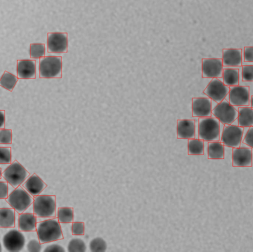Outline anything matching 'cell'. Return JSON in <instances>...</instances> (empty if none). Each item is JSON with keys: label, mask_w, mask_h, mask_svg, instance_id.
<instances>
[{"label": "cell", "mask_w": 253, "mask_h": 252, "mask_svg": "<svg viewBox=\"0 0 253 252\" xmlns=\"http://www.w3.org/2000/svg\"><path fill=\"white\" fill-rule=\"evenodd\" d=\"M29 176L26 169L17 161L11 163L2 173L4 180L15 189L20 186Z\"/></svg>", "instance_id": "cell-6"}, {"label": "cell", "mask_w": 253, "mask_h": 252, "mask_svg": "<svg viewBox=\"0 0 253 252\" xmlns=\"http://www.w3.org/2000/svg\"><path fill=\"white\" fill-rule=\"evenodd\" d=\"M40 77L55 78L62 77V59L58 56H47L40 62Z\"/></svg>", "instance_id": "cell-4"}, {"label": "cell", "mask_w": 253, "mask_h": 252, "mask_svg": "<svg viewBox=\"0 0 253 252\" xmlns=\"http://www.w3.org/2000/svg\"><path fill=\"white\" fill-rule=\"evenodd\" d=\"M212 112L211 100L207 98H195L193 99V116L207 118Z\"/></svg>", "instance_id": "cell-15"}, {"label": "cell", "mask_w": 253, "mask_h": 252, "mask_svg": "<svg viewBox=\"0 0 253 252\" xmlns=\"http://www.w3.org/2000/svg\"><path fill=\"white\" fill-rule=\"evenodd\" d=\"M199 139L206 142L219 140L220 125L218 118H201L199 124Z\"/></svg>", "instance_id": "cell-5"}, {"label": "cell", "mask_w": 253, "mask_h": 252, "mask_svg": "<svg viewBox=\"0 0 253 252\" xmlns=\"http://www.w3.org/2000/svg\"><path fill=\"white\" fill-rule=\"evenodd\" d=\"M5 122V112L4 110H0V129L3 128Z\"/></svg>", "instance_id": "cell-40"}, {"label": "cell", "mask_w": 253, "mask_h": 252, "mask_svg": "<svg viewBox=\"0 0 253 252\" xmlns=\"http://www.w3.org/2000/svg\"><path fill=\"white\" fill-rule=\"evenodd\" d=\"M204 153H205V144H204V142L193 139L189 141V155H203Z\"/></svg>", "instance_id": "cell-26"}, {"label": "cell", "mask_w": 253, "mask_h": 252, "mask_svg": "<svg viewBox=\"0 0 253 252\" xmlns=\"http://www.w3.org/2000/svg\"><path fill=\"white\" fill-rule=\"evenodd\" d=\"M253 152L248 148H234L233 151V166L234 167H251Z\"/></svg>", "instance_id": "cell-14"}, {"label": "cell", "mask_w": 253, "mask_h": 252, "mask_svg": "<svg viewBox=\"0 0 253 252\" xmlns=\"http://www.w3.org/2000/svg\"><path fill=\"white\" fill-rule=\"evenodd\" d=\"M11 162V149L0 147V164H10Z\"/></svg>", "instance_id": "cell-31"}, {"label": "cell", "mask_w": 253, "mask_h": 252, "mask_svg": "<svg viewBox=\"0 0 253 252\" xmlns=\"http://www.w3.org/2000/svg\"><path fill=\"white\" fill-rule=\"evenodd\" d=\"M223 62L220 59H204L202 75L204 78H218L222 75Z\"/></svg>", "instance_id": "cell-12"}, {"label": "cell", "mask_w": 253, "mask_h": 252, "mask_svg": "<svg viewBox=\"0 0 253 252\" xmlns=\"http://www.w3.org/2000/svg\"><path fill=\"white\" fill-rule=\"evenodd\" d=\"M245 61L253 62V47H245Z\"/></svg>", "instance_id": "cell-39"}, {"label": "cell", "mask_w": 253, "mask_h": 252, "mask_svg": "<svg viewBox=\"0 0 253 252\" xmlns=\"http://www.w3.org/2000/svg\"><path fill=\"white\" fill-rule=\"evenodd\" d=\"M230 89L218 78H214L208 84L204 93L215 102H222L228 94Z\"/></svg>", "instance_id": "cell-10"}, {"label": "cell", "mask_w": 253, "mask_h": 252, "mask_svg": "<svg viewBox=\"0 0 253 252\" xmlns=\"http://www.w3.org/2000/svg\"><path fill=\"white\" fill-rule=\"evenodd\" d=\"M243 132L242 127L227 126L223 130L221 142L229 147L238 148L240 146Z\"/></svg>", "instance_id": "cell-9"}, {"label": "cell", "mask_w": 253, "mask_h": 252, "mask_svg": "<svg viewBox=\"0 0 253 252\" xmlns=\"http://www.w3.org/2000/svg\"><path fill=\"white\" fill-rule=\"evenodd\" d=\"M223 65L227 67H239L242 65V55L241 49H224Z\"/></svg>", "instance_id": "cell-19"}, {"label": "cell", "mask_w": 253, "mask_h": 252, "mask_svg": "<svg viewBox=\"0 0 253 252\" xmlns=\"http://www.w3.org/2000/svg\"><path fill=\"white\" fill-rule=\"evenodd\" d=\"M31 59H41L45 55V45L44 44H31L30 48Z\"/></svg>", "instance_id": "cell-28"}, {"label": "cell", "mask_w": 253, "mask_h": 252, "mask_svg": "<svg viewBox=\"0 0 253 252\" xmlns=\"http://www.w3.org/2000/svg\"><path fill=\"white\" fill-rule=\"evenodd\" d=\"M8 183L0 182V199H6L8 197Z\"/></svg>", "instance_id": "cell-36"}, {"label": "cell", "mask_w": 253, "mask_h": 252, "mask_svg": "<svg viewBox=\"0 0 253 252\" xmlns=\"http://www.w3.org/2000/svg\"><path fill=\"white\" fill-rule=\"evenodd\" d=\"M196 136V123L193 120H178L177 121V138L192 139Z\"/></svg>", "instance_id": "cell-16"}, {"label": "cell", "mask_w": 253, "mask_h": 252, "mask_svg": "<svg viewBox=\"0 0 253 252\" xmlns=\"http://www.w3.org/2000/svg\"><path fill=\"white\" fill-rule=\"evenodd\" d=\"M74 209L62 207L58 209V220L61 223H71L74 220Z\"/></svg>", "instance_id": "cell-27"}, {"label": "cell", "mask_w": 253, "mask_h": 252, "mask_svg": "<svg viewBox=\"0 0 253 252\" xmlns=\"http://www.w3.org/2000/svg\"><path fill=\"white\" fill-rule=\"evenodd\" d=\"M90 250L91 252H105L107 250V243L101 238H96L90 243Z\"/></svg>", "instance_id": "cell-30"}, {"label": "cell", "mask_w": 253, "mask_h": 252, "mask_svg": "<svg viewBox=\"0 0 253 252\" xmlns=\"http://www.w3.org/2000/svg\"><path fill=\"white\" fill-rule=\"evenodd\" d=\"M3 245L7 252H20L25 245V238L20 231L12 229L3 237Z\"/></svg>", "instance_id": "cell-8"}, {"label": "cell", "mask_w": 253, "mask_h": 252, "mask_svg": "<svg viewBox=\"0 0 253 252\" xmlns=\"http://www.w3.org/2000/svg\"><path fill=\"white\" fill-rule=\"evenodd\" d=\"M18 78L21 79H34L36 78V62L34 60L17 61Z\"/></svg>", "instance_id": "cell-17"}, {"label": "cell", "mask_w": 253, "mask_h": 252, "mask_svg": "<svg viewBox=\"0 0 253 252\" xmlns=\"http://www.w3.org/2000/svg\"><path fill=\"white\" fill-rule=\"evenodd\" d=\"M68 250L70 252H84L87 250V247L83 240L74 238L68 244Z\"/></svg>", "instance_id": "cell-29"}, {"label": "cell", "mask_w": 253, "mask_h": 252, "mask_svg": "<svg viewBox=\"0 0 253 252\" xmlns=\"http://www.w3.org/2000/svg\"><path fill=\"white\" fill-rule=\"evenodd\" d=\"M239 124L242 127H253V109L242 108L239 111Z\"/></svg>", "instance_id": "cell-22"}, {"label": "cell", "mask_w": 253, "mask_h": 252, "mask_svg": "<svg viewBox=\"0 0 253 252\" xmlns=\"http://www.w3.org/2000/svg\"><path fill=\"white\" fill-rule=\"evenodd\" d=\"M230 104L233 106H247L250 103V89L245 86L233 87L229 95Z\"/></svg>", "instance_id": "cell-13"}, {"label": "cell", "mask_w": 253, "mask_h": 252, "mask_svg": "<svg viewBox=\"0 0 253 252\" xmlns=\"http://www.w3.org/2000/svg\"><path fill=\"white\" fill-rule=\"evenodd\" d=\"M34 213L37 217L50 218L55 217L56 197L54 195H37L33 202Z\"/></svg>", "instance_id": "cell-2"}, {"label": "cell", "mask_w": 253, "mask_h": 252, "mask_svg": "<svg viewBox=\"0 0 253 252\" xmlns=\"http://www.w3.org/2000/svg\"><path fill=\"white\" fill-rule=\"evenodd\" d=\"M224 157V145L216 141L211 142L208 145V158L210 159H223Z\"/></svg>", "instance_id": "cell-23"}, {"label": "cell", "mask_w": 253, "mask_h": 252, "mask_svg": "<svg viewBox=\"0 0 253 252\" xmlns=\"http://www.w3.org/2000/svg\"><path fill=\"white\" fill-rule=\"evenodd\" d=\"M17 81V77L15 76L14 75L10 73L7 71H4V73L0 78V86L2 87L3 88L11 92L14 89Z\"/></svg>", "instance_id": "cell-24"}, {"label": "cell", "mask_w": 253, "mask_h": 252, "mask_svg": "<svg viewBox=\"0 0 253 252\" xmlns=\"http://www.w3.org/2000/svg\"><path fill=\"white\" fill-rule=\"evenodd\" d=\"M37 233L41 244L63 239L60 223L56 219H49L37 225Z\"/></svg>", "instance_id": "cell-1"}, {"label": "cell", "mask_w": 253, "mask_h": 252, "mask_svg": "<svg viewBox=\"0 0 253 252\" xmlns=\"http://www.w3.org/2000/svg\"><path fill=\"white\" fill-rule=\"evenodd\" d=\"M71 232L72 235L83 236L84 234V223L83 222L73 223L71 226Z\"/></svg>", "instance_id": "cell-34"}, {"label": "cell", "mask_w": 253, "mask_h": 252, "mask_svg": "<svg viewBox=\"0 0 253 252\" xmlns=\"http://www.w3.org/2000/svg\"><path fill=\"white\" fill-rule=\"evenodd\" d=\"M27 250L30 252H40L42 250L41 243L37 240H31L27 246Z\"/></svg>", "instance_id": "cell-35"}, {"label": "cell", "mask_w": 253, "mask_h": 252, "mask_svg": "<svg viewBox=\"0 0 253 252\" xmlns=\"http://www.w3.org/2000/svg\"><path fill=\"white\" fill-rule=\"evenodd\" d=\"M65 250L63 247L58 244H52L48 246L47 248L44 249V252H65Z\"/></svg>", "instance_id": "cell-38"}, {"label": "cell", "mask_w": 253, "mask_h": 252, "mask_svg": "<svg viewBox=\"0 0 253 252\" xmlns=\"http://www.w3.org/2000/svg\"><path fill=\"white\" fill-rule=\"evenodd\" d=\"M2 252V248H1V244H0V252Z\"/></svg>", "instance_id": "cell-43"}, {"label": "cell", "mask_w": 253, "mask_h": 252, "mask_svg": "<svg viewBox=\"0 0 253 252\" xmlns=\"http://www.w3.org/2000/svg\"><path fill=\"white\" fill-rule=\"evenodd\" d=\"M223 78L227 86H236L239 82V72L238 70L224 69Z\"/></svg>", "instance_id": "cell-25"}, {"label": "cell", "mask_w": 253, "mask_h": 252, "mask_svg": "<svg viewBox=\"0 0 253 252\" xmlns=\"http://www.w3.org/2000/svg\"><path fill=\"white\" fill-rule=\"evenodd\" d=\"M37 216L34 214H24L19 216V230L20 232L37 231Z\"/></svg>", "instance_id": "cell-20"}, {"label": "cell", "mask_w": 253, "mask_h": 252, "mask_svg": "<svg viewBox=\"0 0 253 252\" xmlns=\"http://www.w3.org/2000/svg\"><path fill=\"white\" fill-rule=\"evenodd\" d=\"M7 204L19 214L26 211L34 202L32 195L25 188H16L6 198Z\"/></svg>", "instance_id": "cell-3"}, {"label": "cell", "mask_w": 253, "mask_h": 252, "mask_svg": "<svg viewBox=\"0 0 253 252\" xmlns=\"http://www.w3.org/2000/svg\"><path fill=\"white\" fill-rule=\"evenodd\" d=\"M12 130L0 129V144H11Z\"/></svg>", "instance_id": "cell-32"}, {"label": "cell", "mask_w": 253, "mask_h": 252, "mask_svg": "<svg viewBox=\"0 0 253 252\" xmlns=\"http://www.w3.org/2000/svg\"><path fill=\"white\" fill-rule=\"evenodd\" d=\"M251 107H252V108H253V96H252V97H251Z\"/></svg>", "instance_id": "cell-41"}, {"label": "cell", "mask_w": 253, "mask_h": 252, "mask_svg": "<svg viewBox=\"0 0 253 252\" xmlns=\"http://www.w3.org/2000/svg\"><path fill=\"white\" fill-rule=\"evenodd\" d=\"M242 79L245 81H253V65H245L242 68Z\"/></svg>", "instance_id": "cell-33"}, {"label": "cell", "mask_w": 253, "mask_h": 252, "mask_svg": "<svg viewBox=\"0 0 253 252\" xmlns=\"http://www.w3.org/2000/svg\"><path fill=\"white\" fill-rule=\"evenodd\" d=\"M15 226V210L0 209V228H13Z\"/></svg>", "instance_id": "cell-21"}, {"label": "cell", "mask_w": 253, "mask_h": 252, "mask_svg": "<svg viewBox=\"0 0 253 252\" xmlns=\"http://www.w3.org/2000/svg\"><path fill=\"white\" fill-rule=\"evenodd\" d=\"M244 143L253 148V127L250 128L244 139Z\"/></svg>", "instance_id": "cell-37"}, {"label": "cell", "mask_w": 253, "mask_h": 252, "mask_svg": "<svg viewBox=\"0 0 253 252\" xmlns=\"http://www.w3.org/2000/svg\"><path fill=\"white\" fill-rule=\"evenodd\" d=\"M1 176H2V172H1V169L0 168V179H1Z\"/></svg>", "instance_id": "cell-42"}, {"label": "cell", "mask_w": 253, "mask_h": 252, "mask_svg": "<svg viewBox=\"0 0 253 252\" xmlns=\"http://www.w3.org/2000/svg\"><path fill=\"white\" fill-rule=\"evenodd\" d=\"M214 116L224 124H231L238 117L236 108L229 102L222 101L212 111Z\"/></svg>", "instance_id": "cell-7"}, {"label": "cell", "mask_w": 253, "mask_h": 252, "mask_svg": "<svg viewBox=\"0 0 253 252\" xmlns=\"http://www.w3.org/2000/svg\"><path fill=\"white\" fill-rule=\"evenodd\" d=\"M68 48V36L64 33H49L47 35V51L65 53Z\"/></svg>", "instance_id": "cell-11"}, {"label": "cell", "mask_w": 253, "mask_h": 252, "mask_svg": "<svg viewBox=\"0 0 253 252\" xmlns=\"http://www.w3.org/2000/svg\"><path fill=\"white\" fill-rule=\"evenodd\" d=\"M46 187H47V184L37 174L32 175L28 177L24 183V188L32 196L40 195Z\"/></svg>", "instance_id": "cell-18"}]
</instances>
